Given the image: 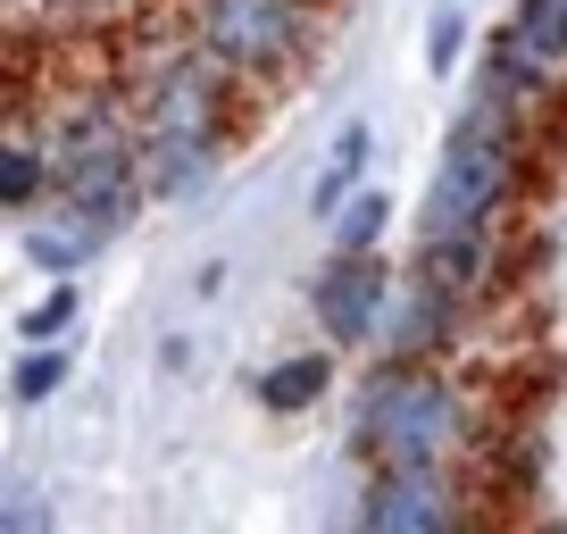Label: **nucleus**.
I'll list each match as a JSON object with an SVG mask.
<instances>
[{"label": "nucleus", "instance_id": "20e7f679", "mask_svg": "<svg viewBox=\"0 0 567 534\" xmlns=\"http://www.w3.org/2000/svg\"><path fill=\"white\" fill-rule=\"evenodd\" d=\"M309 9L318 0H200L193 42H209L243 84H267L309 59Z\"/></svg>", "mask_w": 567, "mask_h": 534}, {"label": "nucleus", "instance_id": "f8f14e48", "mask_svg": "<svg viewBox=\"0 0 567 534\" xmlns=\"http://www.w3.org/2000/svg\"><path fill=\"white\" fill-rule=\"evenodd\" d=\"M68 376H75L68 342H25L18 368H9V401H18V410H42V401H59V392H68Z\"/></svg>", "mask_w": 567, "mask_h": 534}, {"label": "nucleus", "instance_id": "9b49d317", "mask_svg": "<svg viewBox=\"0 0 567 534\" xmlns=\"http://www.w3.org/2000/svg\"><path fill=\"white\" fill-rule=\"evenodd\" d=\"M51 193H59V160H51V143H34V134H9V151H0V201H9L18 217H34Z\"/></svg>", "mask_w": 567, "mask_h": 534}, {"label": "nucleus", "instance_id": "ddd939ff", "mask_svg": "<svg viewBox=\"0 0 567 534\" xmlns=\"http://www.w3.org/2000/svg\"><path fill=\"white\" fill-rule=\"evenodd\" d=\"M368 151H375V134H368V125H342L334 160L318 167V193H309V209H318V217H334L342 201L359 193V176H368Z\"/></svg>", "mask_w": 567, "mask_h": 534}, {"label": "nucleus", "instance_id": "4468645a", "mask_svg": "<svg viewBox=\"0 0 567 534\" xmlns=\"http://www.w3.org/2000/svg\"><path fill=\"white\" fill-rule=\"evenodd\" d=\"M326 226H334V250H375L392 234V193H375V184H359L351 201H342L334 217H326Z\"/></svg>", "mask_w": 567, "mask_h": 534}, {"label": "nucleus", "instance_id": "dca6fc26", "mask_svg": "<svg viewBox=\"0 0 567 534\" xmlns=\"http://www.w3.org/2000/svg\"><path fill=\"white\" fill-rule=\"evenodd\" d=\"M509 25L534 42V51L550 59V68H567V0H517Z\"/></svg>", "mask_w": 567, "mask_h": 534}, {"label": "nucleus", "instance_id": "f3484780", "mask_svg": "<svg viewBox=\"0 0 567 534\" xmlns=\"http://www.w3.org/2000/svg\"><path fill=\"white\" fill-rule=\"evenodd\" d=\"M0 534H51V493L18 484V493H9V510H0Z\"/></svg>", "mask_w": 567, "mask_h": 534}, {"label": "nucleus", "instance_id": "2eb2a0df", "mask_svg": "<svg viewBox=\"0 0 567 534\" xmlns=\"http://www.w3.org/2000/svg\"><path fill=\"white\" fill-rule=\"evenodd\" d=\"M75 318H84V292H75V276H59V285L18 318V342H68Z\"/></svg>", "mask_w": 567, "mask_h": 534}, {"label": "nucleus", "instance_id": "0eeeda50", "mask_svg": "<svg viewBox=\"0 0 567 534\" xmlns=\"http://www.w3.org/2000/svg\"><path fill=\"white\" fill-rule=\"evenodd\" d=\"M460 318H467V301H451L425 267H401L392 292H384V318H375V351L384 359H443Z\"/></svg>", "mask_w": 567, "mask_h": 534}, {"label": "nucleus", "instance_id": "1a4fd4ad", "mask_svg": "<svg viewBox=\"0 0 567 534\" xmlns=\"http://www.w3.org/2000/svg\"><path fill=\"white\" fill-rule=\"evenodd\" d=\"M409 267H425L451 301L476 309L484 292L501 285V243H493V226H476V234H417V259Z\"/></svg>", "mask_w": 567, "mask_h": 534}, {"label": "nucleus", "instance_id": "f257e3e1", "mask_svg": "<svg viewBox=\"0 0 567 534\" xmlns=\"http://www.w3.org/2000/svg\"><path fill=\"white\" fill-rule=\"evenodd\" d=\"M234 84H243V75H234L209 42L176 51L159 75H151V92H142V167H151V201H193L200 184L217 176V143H226V125H234Z\"/></svg>", "mask_w": 567, "mask_h": 534}, {"label": "nucleus", "instance_id": "6e6552de", "mask_svg": "<svg viewBox=\"0 0 567 534\" xmlns=\"http://www.w3.org/2000/svg\"><path fill=\"white\" fill-rule=\"evenodd\" d=\"M18 243H25V259H34L42 276H75V267H92L109 243H117V234H109L92 209H75V201H59V193H51L34 217H25Z\"/></svg>", "mask_w": 567, "mask_h": 534}, {"label": "nucleus", "instance_id": "39448f33", "mask_svg": "<svg viewBox=\"0 0 567 534\" xmlns=\"http://www.w3.org/2000/svg\"><path fill=\"white\" fill-rule=\"evenodd\" d=\"M359 534H467V493L451 460L425 468H375L359 501Z\"/></svg>", "mask_w": 567, "mask_h": 534}, {"label": "nucleus", "instance_id": "f03ea898", "mask_svg": "<svg viewBox=\"0 0 567 534\" xmlns=\"http://www.w3.org/2000/svg\"><path fill=\"white\" fill-rule=\"evenodd\" d=\"M467 434V392L434 359H384L351 401V451L368 468H425L451 460Z\"/></svg>", "mask_w": 567, "mask_h": 534}, {"label": "nucleus", "instance_id": "423d86ee", "mask_svg": "<svg viewBox=\"0 0 567 534\" xmlns=\"http://www.w3.org/2000/svg\"><path fill=\"white\" fill-rule=\"evenodd\" d=\"M392 292V259L384 250H334L309 285V309H318V335L334 342H375V318H384Z\"/></svg>", "mask_w": 567, "mask_h": 534}, {"label": "nucleus", "instance_id": "a211bd4d", "mask_svg": "<svg viewBox=\"0 0 567 534\" xmlns=\"http://www.w3.org/2000/svg\"><path fill=\"white\" fill-rule=\"evenodd\" d=\"M460 42H467V18H460V0H443V9H434V34H425V59H434V68H460Z\"/></svg>", "mask_w": 567, "mask_h": 534}, {"label": "nucleus", "instance_id": "9d476101", "mask_svg": "<svg viewBox=\"0 0 567 534\" xmlns=\"http://www.w3.org/2000/svg\"><path fill=\"white\" fill-rule=\"evenodd\" d=\"M326 392H334V351H292V359H276V368L259 376V401H267L276 418L318 410Z\"/></svg>", "mask_w": 567, "mask_h": 534}, {"label": "nucleus", "instance_id": "7ed1b4c3", "mask_svg": "<svg viewBox=\"0 0 567 534\" xmlns=\"http://www.w3.org/2000/svg\"><path fill=\"white\" fill-rule=\"evenodd\" d=\"M517 176H526V125L467 117V109H460L443 160H434V184H425L417 234H476V226H501V209L517 201Z\"/></svg>", "mask_w": 567, "mask_h": 534}]
</instances>
